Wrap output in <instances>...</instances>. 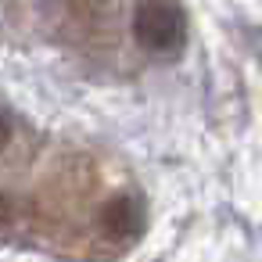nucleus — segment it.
Listing matches in <instances>:
<instances>
[{
  "instance_id": "nucleus-3",
  "label": "nucleus",
  "mask_w": 262,
  "mask_h": 262,
  "mask_svg": "<svg viewBox=\"0 0 262 262\" xmlns=\"http://www.w3.org/2000/svg\"><path fill=\"white\" fill-rule=\"evenodd\" d=\"M11 219H15V205H11L8 198H0V230H4Z\"/></svg>"
},
{
  "instance_id": "nucleus-2",
  "label": "nucleus",
  "mask_w": 262,
  "mask_h": 262,
  "mask_svg": "<svg viewBox=\"0 0 262 262\" xmlns=\"http://www.w3.org/2000/svg\"><path fill=\"white\" fill-rule=\"evenodd\" d=\"M144 226V212H140V201L133 198H115L101 208V233L104 237H115V241H133Z\"/></svg>"
},
{
  "instance_id": "nucleus-4",
  "label": "nucleus",
  "mask_w": 262,
  "mask_h": 262,
  "mask_svg": "<svg viewBox=\"0 0 262 262\" xmlns=\"http://www.w3.org/2000/svg\"><path fill=\"white\" fill-rule=\"evenodd\" d=\"M8 140H11V122H8V115L0 112V151L8 147Z\"/></svg>"
},
{
  "instance_id": "nucleus-1",
  "label": "nucleus",
  "mask_w": 262,
  "mask_h": 262,
  "mask_svg": "<svg viewBox=\"0 0 262 262\" xmlns=\"http://www.w3.org/2000/svg\"><path fill=\"white\" fill-rule=\"evenodd\" d=\"M133 36L151 54H176L187 40V15L176 0H140L133 15Z\"/></svg>"
}]
</instances>
